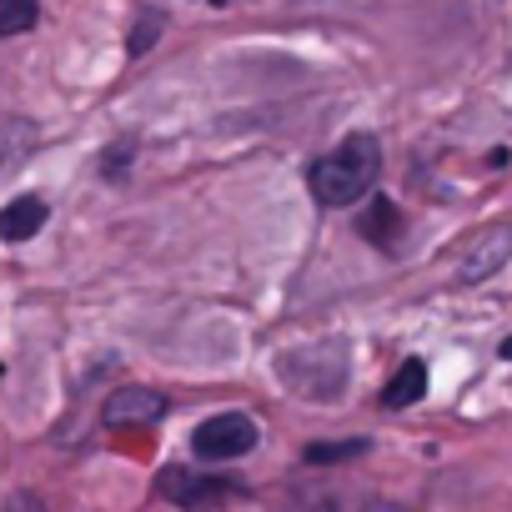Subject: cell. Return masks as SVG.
Returning a JSON list of instances; mask_svg holds the SVG:
<instances>
[{
    "instance_id": "cell-1",
    "label": "cell",
    "mask_w": 512,
    "mask_h": 512,
    "mask_svg": "<svg viewBox=\"0 0 512 512\" xmlns=\"http://www.w3.org/2000/svg\"><path fill=\"white\" fill-rule=\"evenodd\" d=\"M377 176H382V151H377V141H372V136H347V141H337L327 156L312 161L307 186H312L317 206L342 211V206L362 201V196L377 186Z\"/></svg>"
},
{
    "instance_id": "cell-2",
    "label": "cell",
    "mask_w": 512,
    "mask_h": 512,
    "mask_svg": "<svg viewBox=\"0 0 512 512\" xmlns=\"http://www.w3.org/2000/svg\"><path fill=\"white\" fill-rule=\"evenodd\" d=\"M256 437L262 432H256V422L246 412H216L191 432V452L201 462H231V457H246L256 447Z\"/></svg>"
},
{
    "instance_id": "cell-3",
    "label": "cell",
    "mask_w": 512,
    "mask_h": 512,
    "mask_svg": "<svg viewBox=\"0 0 512 512\" xmlns=\"http://www.w3.org/2000/svg\"><path fill=\"white\" fill-rule=\"evenodd\" d=\"M512 256V231L507 226H492V231H482L462 256H457V282H482V277H492V272H502V262Z\"/></svg>"
},
{
    "instance_id": "cell-4",
    "label": "cell",
    "mask_w": 512,
    "mask_h": 512,
    "mask_svg": "<svg viewBox=\"0 0 512 512\" xmlns=\"http://www.w3.org/2000/svg\"><path fill=\"white\" fill-rule=\"evenodd\" d=\"M106 427H126V422H156L166 417V397L151 392V387H121L106 397Z\"/></svg>"
},
{
    "instance_id": "cell-5",
    "label": "cell",
    "mask_w": 512,
    "mask_h": 512,
    "mask_svg": "<svg viewBox=\"0 0 512 512\" xmlns=\"http://www.w3.org/2000/svg\"><path fill=\"white\" fill-rule=\"evenodd\" d=\"M156 487H161V497H171V502H181V507H201V502H216V497L231 492V482L201 477V472H186V467H166Z\"/></svg>"
},
{
    "instance_id": "cell-6",
    "label": "cell",
    "mask_w": 512,
    "mask_h": 512,
    "mask_svg": "<svg viewBox=\"0 0 512 512\" xmlns=\"http://www.w3.org/2000/svg\"><path fill=\"white\" fill-rule=\"evenodd\" d=\"M36 151V126L26 116H0V181L21 171Z\"/></svg>"
},
{
    "instance_id": "cell-7",
    "label": "cell",
    "mask_w": 512,
    "mask_h": 512,
    "mask_svg": "<svg viewBox=\"0 0 512 512\" xmlns=\"http://www.w3.org/2000/svg\"><path fill=\"white\" fill-rule=\"evenodd\" d=\"M51 206L41 196H16L11 206H0V241H31L46 226Z\"/></svg>"
},
{
    "instance_id": "cell-8",
    "label": "cell",
    "mask_w": 512,
    "mask_h": 512,
    "mask_svg": "<svg viewBox=\"0 0 512 512\" xmlns=\"http://www.w3.org/2000/svg\"><path fill=\"white\" fill-rule=\"evenodd\" d=\"M362 236H367L372 246H397V241H402V211H397L387 196H372V206H367V216H362Z\"/></svg>"
},
{
    "instance_id": "cell-9",
    "label": "cell",
    "mask_w": 512,
    "mask_h": 512,
    "mask_svg": "<svg viewBox=\"0 0 512 512\" xmlns=\"http://www.w3.org/2000/svg\"><path fill=\"white\" fill-rule=\"evenodd\" d=\"M422 387H427V367H422L417 357H407V362L397 367V377L387 382L382 402H387V407H412V402L422 397Z\"/></svg>"
},
{
    "instance_id": "cell-10",
    "label": "cell",
    "mask_w": 512,
    "mask_h": 512,
    "mask_svg": "<svg viewBox=\"0 0 512 512\" xmlns=\"http://www.w3.org/2000/svg\"><path fill=\"white\" fill-rule=\"evenodd\" d=\"M36 16H41V0H0V41L31 31Z\"/></svg>"
},
{
    "instance_id": "cell-11",
    "label": "cell",
    "mask_w": 512,
    "mask_h": 512,
    "mask_svg": "<svg viewBox=\"0 0 512 512\" xmlns=\"http://www.w3.org/2000/svg\"><path fill=\"white\" fill-rule=\"evenodd\" d=\"M357 452H367V442H312L307 447V462L312 467H327V462H347Z\"/></svg>"
},
{
    "instance_id": "cell-12",
    "label": "cell",
    "mask_w": 512,
    "mask_h": 512,
    "mask_svg": "<svg viewBox=\"0 0 512 512\" xmlns=\"http://www.w3.org/2000/svg\"><path fill=\"white\" fill-rule=\"evenodd\" d=\"M161 11H146V16H136V31H131V56H146L151 46H156V36H161Z\"/></svg>"
},
{
    "instance_id": "cell-13",
    "label": "cell",
    "mask_w": 512,
    "mask_h": 512,
    "mask_svg": "<svg viewBox=\"0 0 512 512\" xmlns=\"http://www.w3.org/2000/svg\"><path fill=\"white\" fill-rule=\"evenodd\" d=\"M502 357H507V362H512V337H507V342H502Z\"/></svg>"
},
{
    "instance_id": "cell-14",
    "label": "cell",
    "mask_w": 512,
    "mask_h": 512,
    "mask_svg": "<svg viewBox=\"0 0 512 512\" xmlns=\"http://www.w3.org/2000/svg\"><path fill=\"white\" fill-rule=\"evenodd\" d=\"M211 6H231V0H211Z\"/></svg>"
}]
</instances>
